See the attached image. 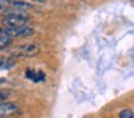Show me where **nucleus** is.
Listing matches in <instances>:
<instances>
[{"instance_id":"obj_1","label":"nucleus","mask_w":134,"mask_h":118,"mask_svg":"<svg viewBox=\"0 0 134 118\" xmlns=\"http://www.w3.org/2000/svg\"><path fill=\"white\" fill-rule=\"evenodd\" d=\"M41 48L38 43H27L23 46H18V48L10 50V58H32L39 53Z\"/></svg>"},{"instance_id":"obj_2","label":"nucleus","mask_w":134,"mask_h":118,"mask_svg":"<svg viewBox=\"0 0 134 118\" xmlns=\"http://www.w3.org/2000/svg\"><path fill=\"white\" fill-rule=\"evenodd\" d=\"M29 23V17L25 14H16V16L3 17V27L4 29H20L26 27Z\"/></svg>"},{"instance_id":"obj_3","label":"nucleus","mask_w":134,"mask_h":118,"mask_svg":"<svg viewBox=\"0 0 134 118\" xmlns=\"http://www.w3.org/2000/svg\"><path fill=\"white\" fill-rule=\"evenodd\" d=\"M4 30H6V33L12 39H16V37H27V36H32L35 33V29L29 27V26L20 27V29H4Z\"/></svg>"},{"instance_id":"obj_4","label":"nucleus","mask_w":134,"mask_h":118,"mask_svg":"<svg viewBox=\"0 0 134 118\" xmlns=\"http://www.w3.org/2000/svg\"><path fill=\"white\" fill-rule=\"evenodd\" d=\"M19 111V106L15 102H4L0 104V118H7L12 117L13 114Z\"/></svg>"},{"instance_id":"obj_5","label":"nucleus","mask_w":134,"mask_h":118,"mask_svg":"<svg viewBox=\"0 0 134 118\" xmlns=\"http://www.w3.org/2000/svg\"><path fill=\"white\" fill-rule=\"evenodd\" d=\"M26 78L30 81H33V82H42V81H45V74L42 71H33V69H27L26 71Z\"/></svg>"},{"instance_id":"obj_6","label":"nucleus","mask_w":134,"mask_h":118,"mask_svg":"<svg viewBox=\"0 0 134 118\" xmlns=\"http://www.w3.org/2000/svg\"><path fill=\"white\" fill-rule=\"evenodd\" d=\"M15 66V59L10 56H0V71L12 69Z\"/></svg>"},{"instance_id":"obj_7","label":"nucleus","mask_w":134,"mask_h":118,"mask_svg":"<svg viewBox=\"0 0 134 118\" xmlns=\"http://www.w3.org/2000/svg\"><path fill=\"white\" fill-rule=\"evenodd\" d=\"M12 37L9 36V35L6 33V30L4 32H2V33H0V50H3V49H6L7 46L10 45V43H12Z\"/></svg>"},{"instance_id":"obj_8","label":"nucleus","mask_w":134,"mask_h":118,"mask_svg":"<svg viewBox=\"0 0 134 118\" xmlns=\"http://www.w3.org/2000/svg\"><path fill=\"white\" fill-rule=\"evenodd\" d=\"M13 92L10 89H0V104H4L10 97H12Z\"/></svg>"},{"instance_id":"obj_9","label":"nucleus","mask_w":134,"mask_h":118,"mask_svg":"<svg viewBox=\"0 0 134 118\" xmlns=\"http://www.w3.org/2000/svg\"><path fill=\"white\" fill-rule=\"evenodd\" d=\"M120 118H134V112L130 109H122L120 112Z\"/></svg>"},{"instance_id":"obj_10","label":"nucleus","mask_w":134,"mask_h":118,"mask_svg":"<svg viewBox=\"0 0 134 118\" xmlns=\"http://www.w3.org/2000/svg\"><path fill=\"white\" fill-rule=\"evenodd\" d=\"M2 32H4V27H3V25H0V33Z\"/></svg>"},{"instance_id":"obj_11","label":"nucleus","mask_w":134,"mask_h":118,"mask_svg":"<svg viewBox=\"0 0 134 118\" xmlns=\"http://www.w3.org/2000/svg\"><path fill=\"white\" fill-rule=\"evenodd\" d=\"M4 82V79H0V83H3Z\"/></svg>"}]
</instances>
